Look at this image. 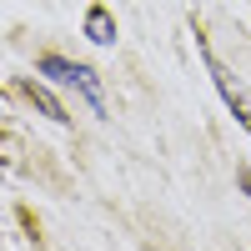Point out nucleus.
<instances>
[{
  "label": "nucleus",
  "mask_w": 251,
  "mask_h": 251,
  "mask_svg": "<svg viewBox=\"0 0 251 251\" xmlns=\"http://www.w3.org/2000/svg\"><path fill=\"white\" fill-rule=\"evenodd\" d=\"M40 71L55 75V80H66V86H75V91H86L91 106L106 111V96H100V80H96L91 66H75V60H60V55H40Z\"/></svg>",
  "instance_id": "obj_1"
},
{
  "label": "nucleus",
  "mask_w": 251,
  "mask_h": 251,
  "mask_svg": "<svg viewBox=\"0 0 251 251\" xmlns=\"http://www.w3.org/2000/svg\"><path fill=\"white\" fill-rule=\"evenodd\" d=\"M196 50L206 55V71H211V80H216V91H221V100H226V106H231V116L246 126V131H251V96L241 91V86H231V75H226L221 66H216V55L211 50H206V40H196Z\"/></svg>",
  "instance_id": "obj_2"
},
{
  "label": "nucleus",
  "mask_w": 251,
  "mask_h": 251,
  "mask_svg": "<svg viewBox=\"0 0 251 251\" xmlns=\"http://www.w3.org/2000/svg\"><path fill=\"white\" fill-rule=\"evenodd\" d=\"M86 35L96 40V46H111V40H116V20H111V10L96 5V10L86 15Z\"/></svg>",
  "instance_id": "obj_3"
},
{
  "label": "nucleus",
  "mask_w": 251,
  "mask_h": 251,
  "mask_svg": "<svg viewBox=\"0 0 251 251\" xmlns=\"http://www.w3.org/2000/svg\"><path fill=\"white\" fill-rule=\"evenodd\" d=\"M25 96H30L35 106H40V111L50 116V121H66V111H60V100H55V96H50L46 86H35V80H25Z\"/></svg>",
  "instance_id": "obj_4"
},
{
  "label": "nucleus",
  "mask_w": 251,
  "mask_h": 251,
  "mask_svg": "<svg viewBox=\"0 0 251 251\" xmlns=\"http://www.w3.org/2000/svg\"><path fill=\"white\" fill-rule=\"evenodd\" d=\"M241 186H246V196H251V171H241Z\"/></svg>",
  "instance_id": "obj_5"
}]
</instances>
